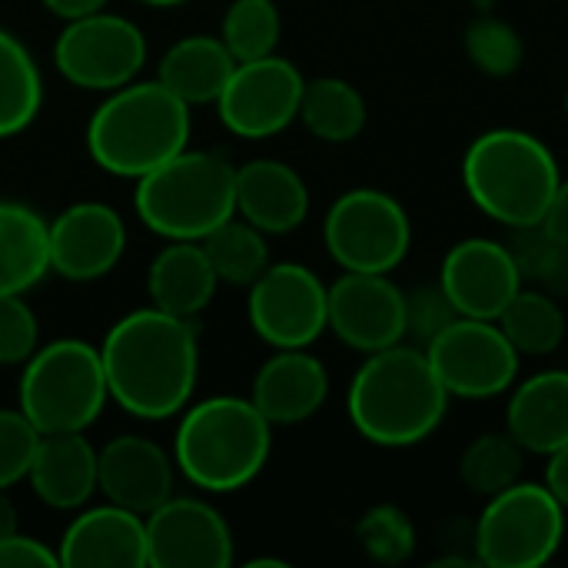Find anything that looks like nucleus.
<instances>
[{
  "label": "nucleus",
  "instance_id": "obj_1",
  "mask_svg": "<svg viewBox=\"0 0 568 568\" xmlns=\"http://www.w3.org/2000/svg\"><path fill=\"white\" fill-rule=\"evenodd\" d=\"M100 363L110 399L146 423L180 416L200 376V336L193 320L170 316L156 306L116 320L103 343Z\"/></svg>",
  "mask_w": 568,
  "mask_h": 568
},
{
  "label": "nucleus",
  "instance_id": "obj_2",
  "mask_svg": "<svg viewBox=\"0 0 568 568\" xmlns=\"http://www.w3.org/2000/svg\"><path fill=\"white\" fill-rule=\"evenodd\" d=\"M449 399L453 396L439 383L426 349L403 339L366 353V363L349 383L346 413L366 443L383 449H409L443 426Z\"/></svg>",
  "mask_w": 568,
  "mask_h": 568
},
{
  "label": "nucleus",
  "instance_id": "obj_3",
  "mask_svg": "<svg viewBox=\"0 0 568 568\" xmlns=\"http://www.w3.org/2000/svg\"><path fill=\"white\" fill-rule=\"evenodd\" d=\"M273 423L240 396H213L186 406L173 436L180 476L203 493L246 489L270 463Z\"/></svg>",
  "mask_w": 568,
  "mask_h": 568
},
{
  "label": "nucleus",
  "instance_id": "obj_4",
  "mask_svg": "<svg viewBox=\"0 0 568 568\" xmlns=\"http://www.w3.org/2000/svg\"><path fill=\"white\" fill-rule=\"evenodd\" d=\"M190 133V103L160 80H146L106 93L87 123V150L103 173L140 180L186 150Z\"/></svg>",
  "mask_w": 568,
  "mask_h": 568
},
{
  "label": "nucleus",
  "instance_id": "obj_5",
  "mask_svg": "<svg viewBox=\"0 0 568 568\" xmlns=\"http://www.w3.org/2000/svg\"><path fill=\"white\" fill-rule=\"evenodd\" d=\"M469 200L496 223L516 230L542 223L562 183L556 153L532 133L499 126L476 136L463 156Z\"/></svg>",
  "mask_w": 568,
  "mask_h": 568
},
{
  "label": "nucleus",
  "instance_id": "obj_6",
  "mask_svg": "<svg viewBox=\"0 0 568 568\" xmlns=\"http://www.w3.org/2000/svg\"><path fill=\"white\" fill-rule=\"evenodd\" d=\"M140 223L163 240H203L236 216V166L210 150H180L136 180Z\"/></svg>",
  "mask_w": 568,
  "mask_h": 568
},
{
  "label": "nucleus",
  "instance_id": "obj_7",
  "mask_svg": "<svg viewBox=\"0 0 568 568\" xmlns=\"http://www.w3.org/2000/svg\"><path fill=\"white\" fill-rule=\"evenodd\" d=\"M100 349L80 339H57L23 363L17 409L47 433H87L106 406Z\"/></svg>",
  "mask_w": 568,
  "mask_h": 568
},
{
  "label": "nucleus",
  "instance_id": "obj_8",
  "mask_svg": "<svg viewBox=\"0 0 568 568\" xmlns=\"http://www.w3.org/2000/svg\"><path fill=\"white\" fill-rule=\"evenodd\" d=\"M566 536V506L546 489V483H513L486 499L483 516L473 526L476 559L489 568L546 566Z\"/></svg>",
  "mask_w": 568,
  "mask_h": 568
},
{
  "label": "nucleus",
  "instance_id": "obj_9",
  "mask_svg": "<svg viewBox=\"0 0 568 568\" xmlns=\"http://www.w3.org/2000/svg\"><path fill=\"white\" fill-rule=\"evenodd\" d=\"M323 243L346 273H393L413 246V223L396 196L359 186L329 206Z\"/></svg>",
  "mask_w": 568,
  "mask_h": 568
},
{
  "label": "nucleus",
  "instance_id": "obj_10",
  "mask_svg": "<svg viewBox=\"0 0 568 568\" xmlns=\"http://www.w3.org/2000/svg\"><path fill=\"white\" fill-rule=\"evenodd\" d=\"M53 63L60 77L80 90H120L136 80L146 63L143 30L120 13H87L67 20L53 43Z\"/></svg>",
  "mask_w": 568,
  "mask_h": 568
},
{
  "label": "nucleus",
  "instance_id": "obj_11",
  "mask_svg": "<svg viewBox=\"0 0 568 568\" xmlns=\"http://www.w3.org/2000/svg\"><path fill=\"white\" fill-rule=\"evenodd\" d=\"M426 356L446 393L459 399H493L519 379V353L496 320H453L426 346Z\"/></svg>",
  "mask_w": 568,
  "mask_h": 568
},
{
  "label": "nucleus",
  "instance_id": "obj_12",
  "mask_svg": "<svg viewBox=\"0 0 568 568\" xmlns=\"http://www.w3.org/2000/svg\"><path fill=\"white\" fill-rule=\"evenodd\" d=\"M329 286L303 263H270L250 286V326L273 349H306L326 326Z\"/></svg>",
  "mask_w": 568,
  "mask_h": 568
},
{
  "label": "nucleus",
  "instance_id": "obj_13",
  "mask_svg": "<svg viewBox=\"0 0 568 568\" xmlns=\"http://www.w3.org/2000/svg\"><path fill=\"white\" fill-rule=\"evenodd\" d=\"M303 73L286 57H256L233 67L223 93L216 97L220 123L243 140H266L300 120Z\"/></svg>",
  "mask_w": 568,
  "mask_h": 568
},
{
  "label": "nucleus",
  "instance_id": "obj_14",
  "mask_svg": "<svg viewBox=\"0 0 568 568\" xmlns=\"http://www.w3.org/2000/svg\"><path fill=\"white\" fill-rule=\"evenodd\" d=\"M326 326L356 353L406 339V293L389 273H346L326 293Z\"/></svg>",
  "mask_w": 568,
  "mask_h": 568
},
{
  "label": "nucleus",
  "instance_id": "obj_15",
  "mask_svg": "<svg viewBox=\"0 0 568 568\" xmlns=\"http://www.w3.org/2000/svg\"><path fill=\"white\" fill-rule=\"evenodd\" d=\"M146 523V566L226 568L233 566V532L226 519L203 499L170 496Z\"/></svg>",
  "mask_w": 568,
  "mask_h": 568
},
{
  "label": "nucleus",
  "instance_id": "obj_16",
  "mask_svg": "<svg viewBox=\"0 0 568 568\" xmlns=\"http://www.w3.org/2000/svg\"><path fill=\"white\" fill-rule=\"evenodd\" d=\"M126 250L120 213L97 200H80L50 223V270L67 283L103 280Z\"/></svg>",
  "mask_w": 568,
  "mask_h": 568
},
{
  "label": "nucleus",
  "instance_id": "obj_17",
  "mask_svg": "<svg viewBox=\"0 0 568 568\" xmlns=\"http://www.w3.org/2000/svg\"><path fill=\"white\" fill-rule=\"evenodd\" d=\"M439 286L459 316L499 320L509 300L523 290V276L506 243L473 236L446 253Z\"/></svg>",
  "mask_w": 568,
  "mask_h": 568
},
{
  "label": "nucleus",
  "instance_id": "obj_18",
  "mask_svg": "<svg viewBox=\"0 0 568 568\" xmlns=\"http://www.w3.org/2000/svg\"><path fill=\"white\" fill-rule=\"evenodd\" d=\"M173 456L146 436L123 433L97 449V493L136 516H150L173 496Z\"/></svg>",
  "mask_w": 568,
  "mask_h": 568
},
{
  "label": "nucleus",
  "instance_id": "obj_19",
  "mask_svg": "<svg viewBox=\"0 0 568 568\" xmlns=\"http://www.w3.org/2000/svg\"><path fill=\"white\" fill-rule=\"evenodd\" d=\"M57 559L63 568H146V523L113 503L87 509L63 529Z\"/></svg>",
  "mask_w": 568,
  "mask_h": 568
},
{
  "label": "nucleus",
  "instance_id": "obj_20",
  "mask_svg": "<svg viewBox=\"0 0 568 568\" xmlns=\"http://www.w3.org/2000/svg\"><path fill=\"white\" fill-rule=\"evenodd\" d=\"M329 396L326 366L306 349H276L253 376V406L273 426L306 423Z\"/></svg>",
  "mask_w": 568,
  "mask_h": 568
},
{
  "label": "nucleus",
  "instance_id": "obj_21",
  "mask_svg": "<svg viewBox=\"0 0 568 568\" xmlns=\"http://www.w3.org/2000/svg\"><path fill=\"white\" fill-rule=\"evenodd\" d=\"M236 216L266 236L293 233L310 216V190L303 176L283 160H250L236 166Z\"/></svg>",
  "mask_w": 568,
  "mask_h": 568
},
{
  "label": "nucleus",
  "instance_id": "obj_22",
  "mask_svg": "<svg viewBox=\"0 0 568 568\" xmlns=\"http://www.w3.org/2000/svg\"><path fill=\"white\" fill-rule=\"evenodd\" d=\"M27 483L43 506L73 513L97 493V449L83 433H47L37 439Z\"/></svg>",
  "mask_w": 568,
  "mask_h": 568
},
{
  "label": "nucleus",
  "instance_id": "obj_23",
  "mask_svg": "<svg viewBox=\"0 0 568 568\" xmlns=\"http://www.w3.org/2000/svg\"><path fill=\"white\" fill-rule=\"evenodd\" d=\"M506 433L536 456H552L568 443V369H546L513 386Z\"/></svg>",
  "mask_w": 568,
  "mask_h": 568
},
{
  "label": "nucleus",
  "instance_id": "obj_24",
  "mask_svg": "<svg viewBox=\"0 0 568 568\" xmlns=\"http://www.w3.org/2000/svg\"><path fill=\"white\" fill-rule=\"evenodd\" d=\"M216 286V270L196 240H170V246L160 250L146 270L150 306L180 320L200 316L213 303Z\"/></svg>",
  "mask_w": 568,
  "mask_h": 568
},
{
  "label": "nucleus",
  "instance_id": "obj_25",
  "mask_svg": "<svg viewBox=\"0 0 568 568\" xmlns=\"http://www.w3.org/2000/svg\"><path fill=\"white\" fill-rule=\"evenodd\" d=\"M50 273V223L27 203L0 200V296H23Z\"/></svg>",
  "mask_w": 568,
  "mask_h": 568
},
{
  "label": "nucleus",
  "instance_id": "obj_26",
  "mask_svg": "<svg viewBox=\"0 0 568 568\" xmlns=\"http://www.w3.org/2000/svg\"><path fill=\"white\" fill-rule=\"evenodd\" d=\"M233 67H236V60L220 37L193 33V37L176 40L163 53L156 80L170 93H176L183 103L200 106V103H216Z\"/></svg>",
  "mask_w": 568,
  "mask_h": 568
},
{
  "label": "nucleus",
  "instance_id": "obj_27",
  "mask_svg": "<svg viewBox=\"0 0 568 568\" xmlns=\"http://www.w3.org/2000/svg\"><path fill=\"white\" fill-rule=\"evenodd\" d=\"M300 120L316 140L349 143L366 126V100L349 80L339 77L306 80L300 100Z\"/></svg>",
  "mask_w": 568,
  "mask_h": 568
},
{
  "label": "nucleus",
  "instance_id": "obj_28",
  "mask_svg": "<svg viewBox=\"0 0 568 568\" xmlns=\"http://www.w3.org/2000/svg\"><path fill=\"white\" fill-rule=\"evenodd\" d=\"M43 106V77L30 50L0 27V140L23 133Z\"/></svg>",
  "mask_w": 568,
  "mask_h": 568
},
{
  "label": "nucleus",
  "instance_id": "obj_29",
  "mask_svg": "<svg viewBox=\"0 0 568 568\" xmlns=\"http://www.w3.org/2000/svg\"><path fill=\"white\" fill-rule=\"evenodd\" d=\"M499 329L519 356H549L566 339V313L556 296L523 286L499 313Z\"/></svg>",
  "mask_w": 568,
  "mask_h": 568
},
{
  "label": "nucleus",
  "instance_id": "obj_30",
  "mask_svg": "<svg viewBox=\"0 0 568 568\" xmlns=\"http://www.w3.org/2000/svg\"><path fill=\"white\" fill-rule=\"evenodd\" d=\"M203 253L210 256L216 280L226 286H253L260 273L270 266L266 233L246 223L243 216H230L213 233L200 240Z\"/></svg>",
  "mask_w": 568,
  "mask_h": 568
},
{
  "label": "nucleus",
  "instance_id": "obj_31",
  "mask_svg": "<svg viewBox=\"0 0 568 568\" xmlns=\"http://www.w3.org/2000/svg\"><path fill=\"white\" fill-rule=\"evenodd\" d=\"M506 246L519 266L523 286L542 290L556 300L568 296V243H562L546 223L516 226Z\"/></svg>",
  "mask_w": 568,
  "mask_h": 568
},
{
  "label": "nucleus",
  "instance_id": "obj_32",
  "mask_svg": "<svg viewBox=\"0 0 568 568\" xmlns=\"http://www.w3.org/2000/svg\"><path fill=\"white\" fill-rule=\"evenodd\" d=\"M526 449L509 433H483L459 459V479L476 496H496L523 479Z\"/></svg>",
  "mask_w": 568,
  "mask_h": 568
},
{
  "label": "nucleus",
  "instance_id": "obj_33",
  "mask_svg": "<svg viewBox=\"0 0 568 568\" xmlns=\"http://www.w3.org/2000/svg\"><path fill=\"white\" fill-rule=\"evenodd\" d=\"M280 30H283V20L273 0H233L223 17L220 40L226 43L233 60L243 63V60L276 53Z\"/></svg>",
  "mask_w": 568,
  "mask_h": 568
},
{
  "label": "nucleus",
  "instance_id": "obj_34",
  "mask_svg": "<svg viewBox=\"0 0 568 568\" xmlns=\"http://www.w3.org/2000/svg\"><path fill=\"white\" fill-rule=\"evenodd\" d=\"M356 539H359L363 552L379 566H403L416 552V529H413L409 516L389 503L373 506L359 519Z\"/></svg>",
  "mask_w": 568,
  "mask_h": 568
},
{
  "label": "nucleus",
  "instance_id": "obj_35",
  "mask_svg": "<svg viewBox=\"0 0 568 568\" xmlns=\"http://www.w3.org/2000/svg\"><path fill=\"white\" fill-rule=\"evenodd\" d=\"M466 53L489 77H509L523 67V37L513 23L486 13L466 27Z\"/></svg>",
  "mask_w": 568,
  "mask_h": 568
},
{
  "label": "nucleus",
  "instance_id": "obj_36",
  "mask_svg": "<svg viewBox=\"0 0 568 568\" xmlns=\"http://www.w3.org/2000/svg\"><path fill=\"white\" fill-rule=\"evenodd\" d=\"M453 320H459V313L439 283H426L406 293V339H413V346L426 349Z\"/></svg>",
  "mask_w": 568,
  "mask_h": 568
},
{
  "label": "nucleus",
  "instance_id": "obj_37",
  "mask_svg": "<svg viewBox=\"0 0 568 568\" xmlns=\"http://www.w3.org/2000/svg\"><path fill=\"white\" fill-rule=\"evenodd\" d=\"M37 439V426L20 409H0V489L27 479Z\"/></svg>",
  "mask_w": 568,
  "mask_h": 568
},
{
  "label": "nucleus",
  "instance_id": "obj_38",
  "mask_svg": "<svg viewBox=\"0 0 568 568\" xmlns=\"http://www.w3.org/2000/svg\"><path fill=\"white\" fill-rule=\"evenodd\" d=\"M37 316L23 296H0V366H23L37 349Z\"/></svg>",
  "mask_w": 568,
  "mask_h": 568
},
{
  "label": "nucleus",
  "instance_id": "obj_39",
  "mask_svg": "<svg viewBox=\"0 0 568 568\" xmlns=\"http://www.w3.org/2000/svg\"><path fill=\"white\" fill-rule=\"evenodd\" d=\"M57 566H60L57 552H53L47 542L33 539V536H20V532H13V536L0 539V568H57Z\"/></svg>",
  "mask_w": 568,
  "mask_h": 568
},
{
  "label": "nucleus",
  "instance_id": "obj_40",
  "mask_svg": "<svg viewBox=\"0 0 568 568\" xmlns=\"http://www.w3.org/2000/svg\"><path fill=\"white\" fill-rule=\"evenodd\" d=\"M546 459V489L568 509V443Z\"/></svg>",
  "mask_w": 568,
  "mask_h": 568
},
{
  "label": "nucleus",
  "instance_id": "obj_41",
  "mask_svg": "<svg viewBox=\"0 0 568 568\" xmlns=\"http://www.w3.org/2000/svg\"><path fill=\"white\" fill-rule=\"evenodd\" d=\"M53 17L60 20H77V17H87V13H97L103 10L110 0H40Z\"/></svg>",
  "mask_w": 568,
  "mask_h": 568
},
{
  "label": "nucleus",
  "instance_id": "obj_42",
  "mask_svg": "<svg viewBox=\"0 0 568 568\" xmlns=\"http://www.w3.org/2000/svg\"><path fill=\"white\" fill-rule=\"evenodd\" d=\"M562 243H568V180L559 183V190H556V196H552V206H549V213H546V220H542Z\"/></svg>",
  "mask_w": 568,
  "mask_h": 568
},
{
  "label": "nucleus",
  "instance_id": "obj_43",
  "mask_svg": "<svg viewBox=\"0 0 568 568\" xmlns=\"http://www.w3.org/2000/svg\"><path fill=\"white\" fill-rule=\"evenodd\" d=\"M17 532V509L7 496V489H0V539Z\"/></svg>",
  "mask_w": 568,
  "mask_h": 568
},
{
  "label": "nucleus",
  "instance_id": "obj_44",
  "mask_svg": "<svg viewBox=\"0 0 568 568\" xmlns=\"http://www.w3.org/2000/svg\"><path fill=\"white\" fill-rule=\"evenodd\" d=\"M140 3H150V7H176V3H186V0H140Z\"/></svg>",
  "mask_w": 568,
  "mask_h": 568
},
{
  "label": "nucleus",
  "instance_id": "obj_45",
  "mask_svg": "<svg viewBox=\"0 0 568 568\" xmlns=\"http://www.w3.org/2000/svg\"><path fill=\"white\" fill-rule=\"evenodd\" d=\"M566 116H568V90H566Z\"/></svg>",
  "mask_w": 568,
  "mask_h": 568
}]
</instances>
